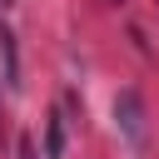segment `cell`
Here are the masks:
<instances>
[{
    "mask_svg": "<svg viewBox=\"0 0 159 159\" xmlns=\"http://www.w3.org/2000/svg\"><path fill=\"white\" fill-rule=\"evenodd\" d=\"M15 159H40V154H35V144H30V139H20V144H15Z\"/></svg>",
    "mask_w": 159,
    "mask_h": 159,
    "instance_id": "3",
    "label": "cell"
},
{
    "mask_svg": "<svg viewBox=\"0 0 159 159\" xmlns=\"http://www.w3.org/2000/svg\"><path fill=\"white\" fill-rule=\"evenodd\" d=\"M0 5H15V0H0Z\"/></svg>",
    "mask_w": 159,
    "mask_h": 159,
    "instance_id": "4",
    "label": "cell"
},
{
    "mask_svg": "<svg viewBox=\"0 0 159 159\" xmlns=\"http://www.w3.org/2000/svg\"><path fill=\"white\" fill-rule=\"evenodd\" d=\"M114 124H119V134L129 139V144H144V99H139V89H119L114 94Z\"/></svg>",
    "mask_w": 159,
    "mask_h": 159,
    "instance_id": "1",
    "label": "cell"
},
{
    "mask_svg": "<svg viewBox=\"0 0 159 159\" xmlns=\"http://www.w3.org/2000/svg\"><path fill=\"white\" fill-rule=\"evenodd\" d=\"M65 154V114H50V139H45V159Z\"/></svg>",
    "mask_w": 159,
    "mask_h": 159,
    "instance_id": "2",
    "label": "cell"
}]
</instances>
